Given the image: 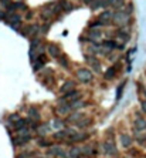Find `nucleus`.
I'll return each instance as SVG.
<instances>
[{
    "label": "nucleus",
    "mask_w": 146,
    "mask_h": 158,
    "mask_svg": "<svg viewBox=\"0 0 146 158\" xmlns=\"http://www.w3.org/2000/svg\"><path fill=\"white\" fill-rule=\"evenodd\" d=\"M82 114L81 113H74L68 117V123H78V118H81Z\"/></svg>",
    "instance_id": "25"
},
{
    "label": "nucleus",
    "mask_w": 146,
    "mask_h": 158,
    "mask_svg": "<svg viewBox=\"0 0 146 158\" xmlns=\"http://www.w3.org/2000/svg\"><path fill=\"white\" fill-rule=\"evenodd\" d=\"M17 120H20V118H19V117H17L16 114H14V115H10V121H13V123H16Z\"/></svg>",
    "instance_id": "35"
},
{
    "label": "nucleus",
    "mask_w": 146,
    "mask_h": 158,
    "mask_svg": "<svg viewBox=\"0 0 146 158\" xmlns=\"http://www.w3.org/2000/svg\"><path fill=\"white\" fill-rule=\"evenodd\" d=\"M48 27H50V24H44V27H43V30H41V32H43V33H47Z\"/></svg>",
    "instance_id": "36"
},
{
    "label": "nucleus",
    "mask_w": 146,
    "mask_h": 158,
    "mask_svg": "<svg viewBox=\"0 0 146 158\" xmlns=\"http://www.w3.org/2000/svg\"><path fill=\"white\" fill-rule=\"evenodd\" d=\"M94 0H84V3H87V5H91Z\"/></svg>",
    "instance_id": "38"
},
{
    "label": "nucleus",
    "mask_w": 146,
    "mask_h": 158,
    "mask_svg": "<svg viewBox=\"0 0 146 158\" xmlns=\"http://www.w3.org/2000/svg\"><path fill=\"white\" fill-rule=\"evenodd\" d=\"M40 32V26L37 24H33V26H28L26 32H23L24 36H28V37H33V36H37V33Z\"/></svg>",
    "instance_id": "11"
},
{
    "label": "nucleus",
    "mask_w": 146,
    "mask_h": 158,
    "mask_svg": "<svg viewBox=\"0 0 146 158\" xmlns=\"http://www.w3.org/2000/svg\"><path fill=\"white\" fill-rule=\"evenodd\" d=\"M28 124V120H23V118H20V120H17L16 123H14V128H16L17 131L23 130V128H26V126Z\"/></svg>",
    "instance_id": "20"
},
{
    "label": "nucleus",
    "mask_w": 146,
    "mask_h": 158,
    "mask_svg": "<svg viewBox=\"0 0 146 158\" xmlns=\"http://www.w3.org/2000/svg\"><path fill=\"white\" fill-rule=\"evenodd\" d=\"M47 127H48V124H44V126L38 130V134H40V135H45V134L48 132V131H47Z\"/></svg>",
    "instance_id": "30"
},
{
    "label": "nucleus",
    "mask_w": 146,
    "mask_h": 158,
    "mask_svg": "<svg viewBox=\"0 0 146 158\" xmlns=\"http://www.w3.org/2000/svg\"><path fill=\"white\" fill-rule=\"evenodd\" d=\"M0 3L3 5V7H4V9H9V7H10V6L13 5L10 0H0Z\"/></svg>",
    "instance_id": "32"
},
{
    "label": "nucleus",
    "mask_w": 146,
    "mask_h": 158,
    "mask_svg": "<svg viewBox=\"0 0 146 158\" xmlns=\"http://www.w3.org/2000/svg\"><path fill=\"white\" fill-rule=\"evenodd\" d=\"M115 74H116V67L112 65V67H109L108 70L105 71V74H104V76H105L107 80H111V78H114V77H115Z\"/></svg>",
    "instance_id": "19"
},
{
    "label": "nucleus",
    "mask_w": 146,
    "mask_h": 158,
    "mask_svg": "<svg viewBox=\"0 0 146 158\" xmlns=\"http://www.w3.org/2000/svg\"><path fill=\"white\" fill-rule=\"evenodd\" d=\"M129 22V13L125 10H118L116 13L114 14V23H116L118 26H122L125 27L126 24Z\"/></svg>",
    "instance_id": "2"
},
{
    "label": "nucleus",
    "mask_w": 146,
    "mask_h": 158,
    "mask_svg": "<svg viewBox=\"0 0 146 158\" xmlns=\"http://www.w3.org/2000/svg\"><path fill=\"white\" fill-rule=\"evenodd\" d=\"M124 87H125V83H122V84L118 87V91H116V100H121V97H122V91H124Z\"/></svg>",
    "instance_id": "28"
},
{
    "label": "nucleus",
    "mask_w": 146,
    "mask_h": 158,
    "mask_svg": "<svg viewBox=\"0 0 146 158\" xmlns=\"http://www.w3.org/2000/svg\"><path fill=\"white\" fill-rule=\"evenodd\" d=\"M7 22H9V24H10L11 27H20V23H22V17L19 16V14H11L10 19H7Z\"/></svg>",
    "instance_id": "10"
},
{
    "label": "nucleus",
    "mask_w": 146,
    "mask_h": 158,
    "mask_svg": "<svg viewBox=\"0 0 146 158\" xmlns=\"http://www.w3.org/2000/svg\"><path fill=\"white\" fill-rule=\"evenodd\" d=\"M77 77H78V80L84 84H87L89 83L94 78V74H92V71H89L88 68H80V70L77 71Z\"/></svg>",
    "instance_id": "4"
},
{
    "label": "nucleus",
    "mask_w": 146,
    "mask_h": 158,
    "mask_svg": "<svg viewBox=\"0 0 146 158\" xmlns=\"http://www.w3.org/2000/svg\"><path fill=\"white\" fill-rule=\"evenodd\" d=\"M98 22L101 23L102 26L104 24H109L111 22H114V14H112L109 10H105L102 14L99 16V20H98Z\"/></svg>",
    "instance_id": "6"
},
{
    "label": "nucleus",
    "mask_w": 146,
    "mask_h": 158,
    "mask_svg": "<svg viewBox=\"0 0 146 158\" xmlns=\"http://www.w3.org/2000/svg\"><path fill=\"white\" fill-rule=\"evenodd\" d=\"M31 140V135L28 132L27 128H23V130L17 131V135L14 137V145H24Z\"/></svg>",
    "instance_id": "1"
},
{
    "label": "nucleus",
    "mask_w": 146,
    "mask_h": 158,
    "mask_svg": "<svg viewBox=\"0 0 146 158\" xmlns=\"http://www.w3.org/2000/svg\"><path fill=\"white\" fill-rule=\"evenodd\" d=\"M143 97L146 98V88H145V90H143Z\"/></svg>",
    "instance_id": "39"
},
{
    "label": "nucleus",
    "mask_w": 146,
    "mask_h": 158,
    "mask_svg": "<svg viewBox=\"0 0 146 158\" xmlns=\"http://www.w3.org/2000/svg\"><path fill=\"white\" fill-rule=\"evenodd\" d=\"M119 141H121V144H122V147L129 148L130 145H132L133 140H132V137L128 135V134H121V135H119Z\"/></svg>",
    "instance_id": "9"
},
{
    "label": "nucleus",
    "mask_w": 146,
    "mask_h": 158,
    "mask_svg": "<svg viewBox=\"0 0 146 158\" xmlns=\"http://www.w3.org/2000/svg\"><path fill=\"white\" fill-rule=\"evenodd\" d=\"M89 36H91V38H94V40H98V38L102 36V32L98 30V29H91V30H89Z\"/></svg>",
    "instance_id": "22"
},
{
    "label": "nucleus",
    "mask_w": 146,
    "mask_h": 158,
    "mask_svg": "<svg viewBox=\"0 0 146 158\" xmlns=\"http://www.w3.org/2000/svg\"><path fill=\"white\" fill-rule=\"evenodd\" d=\"M54 138L55 140H64V138H68V130L57 131V132L54 134Z\"/></svg>",
    "instance_id": "21"
},
{
    "label": "nucleus",
    "mask_w": 146,
    "mask_h": 158,
    "mask_svg": "<svg viewBox=\"0 0 146 158\" xmlns=\"http://www.w3.org/2000/svg\"><path fill=\"white\" fill-rule=\"evenodd\" d=\"M81 154H82V148H80V147H72V148L70 150L68 155H70L71 158H81Z\"/></svg>",
    "instance_id": "16"
},
{
    "label": "nucleus",
    "mask_w": 146,
    "mask_h": 158,
    "mask_svg": "<svg viewBox=\"0 0 146 158\" xmlns=\"http://www.w3.org/2000/svg\"><path fill=\"white\" fill-rule=\"evenodd\" d=\"M57 111H58V114H67V113H70V111H72L71 110V104H61L58 108H57Z\"/></svg>",
    "instance_id": "18"
},
{
    "label": "nucleus",
    "mask_w": 146,
    "mask_h": 158,
    "mask_svg": "<svg viewBox=\"0 0 146 158\" xmlns=\"http://www.w3.org/2000/svg\"><path fill=\"white\" fill-rule=\"evenodd\" d=\"M16 5V9H22V10H26V5L22 3V2H19V3H14Z\"/></svg>",
    "instance_id": "33"
},
{
    "label": "nucleus",
    "mask_w": 146,
    "mask_h": 158,
    "mask_svg": "<svg viewBox=\"0 0 146 158\" xmlns=\"http://www.w3.org/2000/svg\"><path fill=\"white\" fill-rule=\"evenodd\" d=\"M116 34H118L119 37L125 38V40H128V38H129V32H128V29H125V27L119 29L118 32H116Z\"/></svg>",
    "instance_id": "23"
},
{
    "label": "nucleus",
    "mask_w": 146,
    "mask_h": 158,
    "mask_svg": "<svg viewBox=\"0 0 146 158\" xmlns=\"http://www.w3.org/2000/svg\"><path fill=\"white\" fill-rule=\"evenodd\" d=\"M28 120H31V121H38L40 120V114H38L37 108H34V107L28 108Z\"/></svg>",
    "instance_id": "15"
},
{
    "label": "nucleus",
    "mask_w": 146,
    "mask_h": 158,
    "mask_svg": "<svg viewBox=\"0 0 146 158\" xmlns=\"http://www.w3.org/2000/svg\"><path fill=\"white\" fill-rule=\"evenodd\" d=\"M40 145H41V147H50V142H47L45 140H43V141L40 142Z\"/></svg>",
    "instance_id": "34"
},
{
    "label": "nucleus",
    "mask_w": 146,
    "mask_h": 158,
    "mask_svg": "<svg viewBox=\"0 0 146 158\" xmlns=\"http://www.w3.org/2000/svg\"><path fill=\"white\" fill-rule=\"evenodd\" d=\"M47 50H48V54L53 56V57H55V59H60V56H61V50H60V47L57 46V44H48L47 46Z\"/></svg>",
    "instance_id": "8"
},
{
    "label": "nucleus",
    "mask_w": 146,
    "mask_h": 158,
    "mask_svg": "<svg viewBox=\"0 0 146 158\" xmlns=\"http://www.w3.org/2000/svg\"><path fill=\"white\" fill-rule=\"evenodd\" d=\"M37 158H41V157H37Z\"/></svg>",
    "instance_id": "41"
},
{
    "label": "nucleus",
    "mask_w": 146,
    "mask_h": 158,
    "mask_svg": "<svg viewBox=\"0 0 146 158\" xmlns=\"http://www.w3.org/2000/svg\"><path fill=\"white\" fill-rule=\"evenodd\" d=\"M145 138H146V134H145Z\"/></svg>",
    "instance_id": "40"
},
{
    "label": "nucleus",
    "mask_w": 146,
    "mask_h": 158,
    "mask_svg": "<svg viewBox=\"0 0 146 158\" xmlns=\"http://www.w3.org/2000/svg\"><path fill=\"white\" fill-rule=\"evenodd\" d=\"M89 124H91V120H89V118H85L84 121H78V123H77V127H78V128H85V127H88Z\"/></svg>",
    "instance_id": "26"
},
{
    "label": "nucleus",
    "mask_w": 146,
    "mask_h": 158,
    "mask_svg": "<svg viewBox=\"0 0 146 158\" xmlns=\"http://www.w3.org/2000/svg\"><path fill=\"white\" fill-rule=\"evenodd\" d=\"M142 111L146 114V101H143V103H142Z\"/></svg>",
    "instance_id": "37"
},
{
    "label": "nucleus",
    "mask_w": 146,
    "mask_h": 158,
    "mask_svg": "<svg viewBox=\"0 0 146 158\" xmlns=\"http://www.w3.org/2000/svg\"><path fill=\"white\" fill-rule=\"evenodd\" d=\"M133 128L138 131H143L146 128V121L143 118H136L135 123H133Z\"/></svg>",
    "instance_id": "13"
},
{
    "label": "nucleus",
    "mask_w": 146,
    "mask_h": 158,
    "mask_svg": "<svg viewBox=\"0 0 146 158\" xmlns=\"http://www.w3.org/2000/svg\"><path fill=\"white\" fill-rule=\"evenodd\" d=\"M60 3H61V6H63V10H67V11L72 10V5H70L68 2H65V0H61Z\"/></svg>",
    "instance_id": "27"
},
{
    "label": "nucleus",
    "mask_w": 146,
    "mask_h": 158,
    "mask_svg": "<svg viewBox=\"0 0 146 158\" xmlns=\"http://www.w3.org/2000/svg\"><path fill=\"white\" fill-rule=\"evenodd\" d=\"M88 134L85 132H78L74 130H68V142H80V141H85L88 140Z\"/></svg>",
    "instance_id": "3"
},
{
    "label": "nucleus",
    "mask_w": 146,
    "mask_h": 158,
    "mask_svg": "<svg viewBox=\"0 0 146 158\" xmlns=\"http://www.w3.org/2000/svg\"><path fill=\"white\" fill-rule=\"evenodd\" d=\"M47 153H48L50 155H58V157H61V158L67 157V154L63 151V148L60 147V145H51V147H48V151H47Z\"/></svg>",
    "instance_id": "7"
},
{
    "label": "nucleus",
    "mask_w": 146,
    "mask_h": 158,
    "mask_svg": "<svg viewBox=\"0 0 146 158\" xmlns=\"http://www.w3.org/2000/svg\"><path fill=\"white\" fill-rule=\"evenodd\" d=\"M74 86H75V84H74V81H67L64 86H63V87L60 88V93H63V94L70 93V91H72V90H74Z\"/></svg>",
    "instance_id": "14"
},
{
    "label": "nucleus",
    "mask_w": 146,
    "mask_h": 158,
    "mask_svg": "<svg viewBox=\"0 0 146 158\" xmlns=\"http://www.w3.org/2000/svg\"><path fill=\"white\" fill-rule=\"evenodd\" d=\"M53 126H54V128H57V130H60V128H63V121H60V120H54V123H53Z\"/></svg>",
    "instance_id": "31"
},
{
    "label": "nucleus",
    "mask_w": 146,
    "mask_h": 158,
    "mask_svg": "<svg viewBox=\"0 0 146 158\" xmlns=\"http://www.w3.org/2000/svg\"><path fill=\"white\" fill-rule=\"evenodd\" d=\"M89 61V65H91L94 71H97V73H101V64H99V61L95 59V57H88L87 59Z\"/></svg>",
    "instance_id": "12"
},
{
    "label": "nucleus",
    "mask_w": 146,
    "mask_h": 158,
    "mask_svg": "<svg viewBox=\"0 0 146 158\" xmlns=\"http://www.w3.org/2000/svg\"><path fill=\"white\" fill-rule=\"evenodd\" d=\"M60 63H61V65L65 67V68L68 67V61H67V57H65V56H60Z\"/></svg>",
    "instance_id": "29"
},
{
    "label": "nucleus",
    "mask_w": 146,
    "mask_h": 158,
    "mask_svg": "<svg viewBox=\"0 0 146 158\" xmlns=\"http://www.w3.org/2000/svg\"><path fill=\"white\" fill-rule=\"evenodd\" d=\"M102 148H104V153L108 154V155H116L118 154V148H116V145L112 141H105L102 144Z\"/></svg>",
    "instance_id": "5"
},
{
    "label": "nucleus",
    "mask_w": 146,
    "mask_h": 158,
    "mask_svg": "<svg viewBox=\"0 0 146 158\" xmlns=\"http://www.w3.org/2000/svg\"><path fill=\"white\" fill-rule=\"evenodd\" d=\"M82 154H85V155H94L95 154V148L92 147V145H85V147H82Z\"/></svg>",
    "instance_id": "24"
},
{
    "label": "nucleus",
    "mask_w": 146,
    "mask_h": 158,
    "mask_svg": "<svg viewBox=\"0 0 146 158\" xmlns=\"http://www.w3.org/2000/svg\"><path fill=\"white\" fill-rule=\"evenodd\" d=\"M44 63H45V54L38 56L37 60H36V64H34V70H40L44 65Z\"/></svg>",
    "instance_id": "17"
}]
</instances>
